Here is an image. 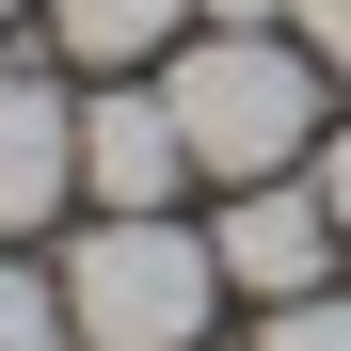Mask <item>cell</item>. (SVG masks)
Listing matches in <instances>:
<instances>
[{
	"label": "cell",
	"mask_w": 351,
	"mask_h": 351,
	"mask_svg": "<svg viewBox=\"0 0 351 351\" xmlns=\"http://www.w3.org/2000/svg\"><path fill=\"white\" fill-rule=\"evenodd\" d=\"M0 16H16V0H0Z\"/></svg>",
	"instance_id": "obj_12"
},
{
	"label": "cell",
	"mask_w": 351,
	"mask_h": 351,
	"mask_svg": "<svg viewBox=\"0 0 351 351\" xmlns=\"http://www.w3.org/2000/svg\"><path fill=\"white\" fill-rule=\"evenodd\" d=\"M192 0H48V48L64 64H160Z\"/></svg>",
	"instance_id": "obj_6"
},
{
	"label": "cell",
	"mask_w": 351,
	"mask_h": 351,
	"mask_svg": "<svg viewBox=\"0 0 351 351\" xmlns=\"http://www.w3.org/2000/svg\"><path fill=\"white\" fill-rule=\"evenodd\" d=\"M256 351H351V287H304V304H256Z\"/></svg>",
	"instance_id": "obj_8"
},
{
	"label": "cell",
	"mask_w": 351,
	"mask_h": 351,
	"mask_svg": "<svg viewBox=\"0 0 351 351\" xmlns=\"http://www.w3.org/2000/svg\"><path fill=\"white\" fill-rule=\"evenodd\" d=\"M208 256H223L240 304H304V287H335V208H319V176H256V192H223Z\"/></svg>",
	"instance_id": "obj_3"
},
{
	"label": "cell",
	"mask_w": 351,
	"mask_h": 351,
	"mask_svg": "<svg viewBox=\"0 0 351 351\" xmlns=\"http://www.w3.org/2000/svg\"><path fill=\"white\" fill-rule=\"evenodd\" d=\"M304 176H319V208H335V240H351V128H335V144L304 160Z\"/></svg>",
	"instance_id": "obj_10"
},
{
	"label": "cell",
	"mask_w": 351,
	"mask_h": 351,
	"mask_svg": "<svg viewBox=\"0 0 351 351\" xmlns=\"http://www.w3.org/2000/svg\"><path fill=\"white\" fill-rule=\"evenodd\" d=\"M208 32H287V0H192Z\"/></svg>",
	"instance_id": "obj_11"
},
{
	"label": "cell",
	"mask_w": 351,
	"mask_h": 351,
	"mask_svg": "<svg viewBox=\"0 0 351 351\" xmlns=\"http://www.w3.org/2000/svg\"><path fill=\"white\" fill-rule=\"evenodd\" d=\"M287 32H304V48H319V64L351 80V0H287Z\"/></svg>",
	"instance_id": "obj_9"
},
{
	"label": "cell",
	"mask_w": 351,
	"mask_h": 351,
	"mask_svg": "<svg viewBox=\"0 0 351 351\" xmlns=\"http://www.w3.org/2000/svg\"><path fill=\"white\" fill-rule=\"evenodd\" d=\"M160 96H176V144H192L208 192H256V176L319 160V48L304 32H192L160 64Z\"/></svg>",
	"instance_id": "obj_1"
},
{
	"label": "cell",
	"mask_w": 351,
	"mask_h": 351,
	"mask_svg": "<svg viewBox=\"0 0 351 351\" xmlns=\"http://www.w3.org/2000/svg\"><path fill=\"white\" fill-rule=\"evenodd\" d=\"M80 192L96 208H176V192H192L176 96H80Z\"/></svg>",
	"instance_id": "obj_5"
},
{
	"label": "cell",
	"mask_w": 351,
	"mask_h": 351,
	"mask_svg": "<svg viewBox=\"0 0 351 351\" xmlns=\"http://www.w3.org/2000/svg\"><path fill=\"white\" fill-rule=\"evenodd\" d=\"M64 192H80V96L32 80V64H0V240H32Z\"/></svg>",
	"instance_id": "obj_4"
},
{
	"label": "cell",
	"mask_w": 351,
	"mask_h": 351,
	"mask_svg": "<svg viewBox=\"0 0 351 351\" xmlns=\"http://www.w3.org/2000/svg\"><path fill=\"white\" fill-rule=\"evenodd\" d=\"M208 304H223V256L192 240V223H160V208H96V240L64 256L80 351H192Z\"/></svg>",
	"instance_id": "obj_2"
},
{
	"label": "cell",
	"mask_w": 351,
	"mask_h": 351,
	"mask_svg": "<svg viewBox=\"0 0 351 351\" xmlns=\"http://www.w3.org/2000/svg\"><path fill=\"white\" fill-rule=\"evenodd\" d=\"M0 351H80V319H64V271H16V256H0Z\"/></svg>",
	"instance_id": "obj_7"
}]
</instances>
